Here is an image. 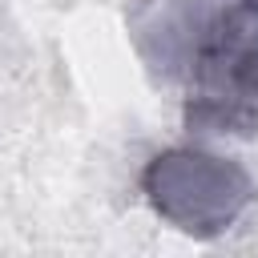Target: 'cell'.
Instances as JSON below:
<instances>
[{
	"mask_svg": "<svg viewBox=\"0 0 258 258\" xmlns=\"http://www.w3.org/2000/svg\"><path fill=\"white\" fill-rule=\"evenodd\" d=\"M137 52L181 93L198 133H258V0H145Z\"/></svg>",
	"mask_w": 258,
	"mask_h": 258,
	"instance_id": "cell-1",
	"label": "cell"
},
{
	"mask_svg": "<svg viewBox=\"0 0 258 258\" xmlns=\"http://www.w3.org/2000/svg\"><path fill=\"white\" fill-rule=\"evenodd\" d=\"M141 194L173 230L189 238H218L254 202V177L234 157L181 145L157 153L145 165Z\"/></svg>",
	"mask_w": 258,
	"mask_h": 258,
	"instance_id": "cell-2",
	"label": "cell"
}]
</instances>
